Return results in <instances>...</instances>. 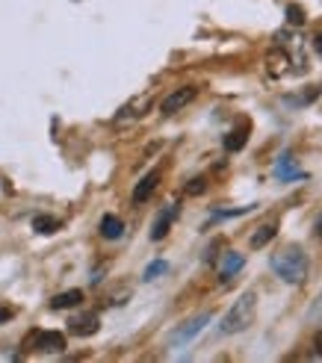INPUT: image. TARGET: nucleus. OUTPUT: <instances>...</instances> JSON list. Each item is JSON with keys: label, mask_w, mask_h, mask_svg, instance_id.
<instances>
[{"label": "nucleus", "mask_w": 322, "mask_h": 363, "mask_svg": "<svg viewBox=\"0 0 322 363\" xmlns=\"http://www.w3.org/2000/svg\"><path fill=\"white\" fill-rule=\"evenodd\" d=\"M98 328H101V316L95 311L77 313V316H71V322H68V331L74 337H92V334H98Z\"/></svg>", "instance_id": "nucleus-6"}, {"label": "nucleus", "mask_w": 322, "mask_h": 363, "mask_svg": "<svg viewBox=\"0 0 322 363\" xmlns=\"http://www.w3.org/2000/svg\"><path fill=\"white\" fill-rule=\"evenodd\" d=\"M169 272V263L166 260H154V263H148V269H145V281H154V278H160V275H166Z\"/></svg>", "instance_id": "nucleus-17"}, {"label": "nucleus", "mask_w": 322, "mask_h": 363, "mask_svg": "<svg viewBox=\"0 0 322 363\" xmlns=\"http://www.w3.org/2000/svg\"><path fill=\"white\" fill-rule=\"evenodd\" d=\"M33 230L35 233H45V237H48V233H57L60 230V219H53V216H35V219H33Z\"/></svg>", "instance_id": "nucleus-16"}, {"label": "nucleus", "mask_w": 322, "mask_h": 363, "mask_svg": "<svg viewBox=\"0 0 322 363\" xmlns=\"http://www.w3.org/2000/svg\"><path fill=\"white\" fill-rule=\"evenodd\" d=\"M272 272L284 281V284H305L308 278V257H305V251L290 245V248H281L278 254H272V260H270Z\"/></svg>", "instance_id": "nucleus-1"}, {"label": "nucleus", "mask_w": 322, "mask_h": 363, "mask_svg": "<svg viewBox=\"0 0 322 363\" xmlns=\"http://www.w3.org/2000/svg\"><path fill=\"white\" fill-rule=\"evenodd\" d=\"M30 346L42 354H60L65 352V337L60 331H35L30 337Z\"/></svg>", "instance_id": "nucleus-5"}, {"label": "nucleus", "mask_w": 322, "mask_h": 363, "mask_svg": "<svg viewBox=\"0 0 322 363\" xmlns=\"http://www.w3.org/2000/svg\"><path fill=\"white\" fill-rule=\"evenodd\" d=\"M313 233H316V237H322V216H319L316 225H313Z\"/></svg>", "instance_id": "nucleus-23"}, {"label": "nucleus", "mask_w": 322, "mask_h": 363, "mask_svg": "<svg viewBox=\"0 0 322 363\" xmlns=\"http://www.w3.org/2000/svg\"><path fill=\"white\" fill-rule=\"evenodd\" d=\"M243 266H245V257H243V254L228 251L225 257H222V266H219V278H222V281H231Z\"/></svg>", "instance_id": "nucleus-12"}, {"label": "nucleus", "mask_w": 322, "mask_h": 363, "mask_svg": "<svg viewBox=\"0 0 322 363\" xmlns=\"http://www.w3.org/2000/svg\"><path fill=\"white\" fill-rule=\"evenodd\" d=\"M313 48H316V53L322 57V33H316V39H313Z\"/></svg>", "instance_id": "nucleus-21"}, {"label": "nucleus", "mask_w": 322, "mask_h": 363, "mask_svg": "<svg viewBox=\"0 0 322 363\" xmlns=\"http://www.w3.org/2000/svg\"><path fill=\"white\" fill-rule=\"evenodd\" d=\"M174 219H177V204H169V207L160 210V216H157L154 225H151V240H154V242L166 240L169 230H172V225H174Z\"/></svg>", "instance_id": "nucleus-7"}, {"label": "nucleus", "mask_w": 322, "mask_h": 363, "mask_svg": "<svg viewBox=\"0 0 322 363\" xmlns=\"http://www.w3.org/2000/svg\"><path fill=\"white\" fill-rule=\"evenodd\" d=\"M275 233H278V225L272 222V225H260L255 233H252V240H248V245H252L255 251L257 248H266V245H270L272 240H275Z\"/></svg>", "instance_id": "nucleus-15"}, {"label": "nucleus", "mask_w": 322, "mask_h": 363, "mask_svg": "<svg viewBox=\"0 0 322 363\" xmlns=\"http://www.w3.org/2000/svg\"><path fill=\"white\" fill-rule=\"evenodd\" d=\"M83 301V289H65V293L50 298V311H71Z\"/></svg>", "instance_id": "nucleus-13"}, {"label": "nucleus", "mask_w": 322, "mask_h": 363, "mask_svg": "<svg viewBox=\"0 0 322 363\" xmlns=\"http://www.w3.org/2000/svg\"><path fill=\"white\" fill-rule=\"evenodd\" d=\"M195 95H199V89L195 86H184V89H174L172 95L163 98V104H160V113L163 116H174V113H181L184 106H189L195 101Z\"/></svg>", "instance_id": "nucleus-4"}, {"label": "nucleus", "mask_w": 322, "mask_h": 363, "mask_svg": "<svg viewBox=\"0 0 322 363\" xmlns=\"http://www.w3.org/2000/svg\"><path fill=\"white\" fill-rule=\"evenodd\" d=\"M210 322H213V313H210V311L195 313V316H192V319H187L184 325H177V328L172 331V337H169V342H172V346L181 349V346H187V342H192L195 337H199Z\"/></svg>", "instance_id": "nucleus-3"}, {"label": "nucleus", "mask_w": 322, "mask_h": 363, "mask_svg": "<svg viewBox=\"0 0 322 363\" xmlns=\"http://www.w3.org/2000/svg\"><path fill=\"white\" fill-rule=\"evenodd\" d=\"M204 189H207V180H204V177H195V180H189L187 195H199V192H204Z\"/></svg>", "instance_id": "nucleus-19"}, {"label": "nucleus", "mask_w": 322, "mask_h": 363, "mask_svg": "<svg viewBox=\"0 0 322 363\" xmlns=\"http://www.w3.org/2000/svg\"><path fill=\"white\" fill-rule=\"evenodd\" d=\"M157 184H160V172L154 169V172H148L145 177L139 180V184L133 186V204H145L148 198L154 195V189H157Z\"/></svg>", "instance_id": "nucleus-8"}, {"label": "nucleus", "mask_w": 322, "mask_h": 363, "mask_svg": "<svg viewBox=\"0 0 322 363\" xmlns=\"http://www.w3.org/2000/svg\"><path fill=\"white\" fill-rule=\"evenodd\" d=\"M287 21L290 24H305V9L301 6H287Z\"/></svg>", "instance_id": "nucleus-18"}, {"label": "nucleus", "mask_w": 322, "mask_h": 363, "mask_svg": "<svg viewBox=\"0 0 322 363\" xmlns=\"http://www.w3.org/2000/svg\"><path fill=\"white\" fill-rule=\"evenodd\" d=\"M313 346H316V352H319V354H322V331H319V334H316V340H313Z\"/></svg>", "instance_id": "nucleus-22"}, {"label": "nucleus", "mask_w": 322, "mask_h": 363, "mask_svg": "<svg viewBox=\"0 0 322 363\" xmlns=\"http://www.w3.org/2000/svg\"><path fill=\"white\" fill-rule=\"evenodd\" d=\"M6 319H12V311L9 307H0V322H6Z\"/></svg>", "instance_id": "nucleus-20"}, {"label": "nucleus", "mask_w": 322, "mask_h": 363, "mask_svg": "<svg viewBox=\"0 0 322 363\" xmlns=\"http://www.w3.org/2000/svg\"><path fill=\"white\" fill-rule=\"evenodd\" d=\"M248 133H252V127H248V124L234 127V130H231V133L222 139L225 151H228V154H237V151H243V148H245V142H248Z\"/></svg>", "instance_id": "nucleus-10"}, {"label": "nucleus", "mask_w": 322, "mask_h": 363, "mask_svg": "<svg viewBox=\"0 0 322 363\" xmlns=\"http://www.w3.org/2000/svg\"><path fill=\"white\" fill-rule=\"evenodd\" d=\"M121 233H124V222L118 219V216L106 213L104 219H101V237H104V240H118Z\"/></svg>", "instance_id": "nucleus-14"}, {"label": "nucleus", "mask_w": 322, "mask_h": 363, "mask_svg": "<svg viewBox=\"0 0 322 363\" xmlns=\"http://www.w3.org/2000/svg\"><path fill=\"white\" fill-rule=\"evenodd\" d=\"M148 104H151V95H139V98H133L124 110L118 113V118H116V124H128V121H133V118H139L142 113L148 110Z\"/></svg>", "instance_id": "nucleus-9"}, {"label": "nucleus", "mask_w": 322, "mask_h": 363, "mask_svg": "<svg viewBox=\"0 0 322 363\" xmlns=\"http://www.w3.org/2000/svg\"><path fill=\"white\" fill-rule=\"evenodd\" d=\"M255 316H257V293H255V289H248V293H243L234 304H231V311L222 316L219 334H225V337L240 334V331H245L248 325L255 322Z\"/></svg>", "instance_id": "nucleus-2"}, {"label": "nucleus", "mask_w": 322, "mask_h": 363, "mask_svg": "<svg viewBox=\"0 0 322 363\" xmlns=\"http://www.w3.org/2000/svg\"><path fill=\"white\" fill-rule=\"evenodd\" d=\"M266 71H270L272 77H284V74L290 71V57H287V53H284L281 48H275L270 57H266Z\"/></svg>", "instance_id": "nucleus-11"}]
</instances>
